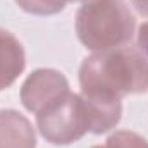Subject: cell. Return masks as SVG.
<instances>
[{
  "label": "cell",
  "mask_w": 148,
  "mask_h": 148,
  "mask_svg": "<svg viewBox=\"0 0 148 148\" xmlns=\"http://www.w3.org/2000/svg\"><path fill=\"white\" fill-rule=\"evenodd\" d=\"M41 136L57 147H66L90 133V121L81 93L69 91L36 114Z\"/></svg>",
  "instance_id": "obj_3"
},
{
  "label": "cell",
  "mask_w": 148,
  "mask_h": 148,
  "mask_svg": "<svg viewBox=\"0 0 148 148\" xmlns=\"http://www.w3.org/2000/svg\"><path fill=\"white\" fill-rule=\"evenodd\" d=\"M86 105L90 133L103 134L114 129L122 115V100L114 98H100V97H84L81 95Z\"/></svg>",
  "instance_id": "obj_7"
},
{
  "label": "cell",
  "mask_w": 148,
  "mask_h": 148,
  "mask_svg": "<svg viewBox=\"0 0 148 148\" xmlns=\"http://www.w3.org/2000/svg\"><path fill=\"white\" fill-rule=\"evenodd\" d=\"M26 67V55L21 41L0 28V90L14 84Z\"/></svg>",
  "instance_id": "obj_6"
},
{
  "label": "cell",
  "mask_w": 148,
  "mask_h": 148,
  "mask_svg": "<svg viewBox=\"0 0 148 148\" xmlns=\"http://www.w3.org/2000/svg\"><path fill=\"white\" fill-rule=\"evenodd\" d=\"M69 91V81L64 74L43 67L33 71L24 79L21 86V102L26 110L38 114Z\"/></svg>",
  "instance_id": "obj_4"
},
{
  "label": "cell",
  "mask_w": 148,
  "mask_h": 148,
  "mask_svg": "<svg viewBox=\"0 0 148 148\" xmlns=\"http://www.w3.org/2000/svg\"><path fill=\"white\" fill-rule=\"evenodd\" d=\"M131 3L138 14H141L143 17H148V0H131Z\"/></svg>",
  "instance_id": "obj_11"
},
{
  "label": "cell",
  "mask_w": 148,
  "mask_h": 148,
  "mask_svg": "<svg viewBox=\"0 0 148 148\" xmlns=\"http://www.w3.org/2000/svg\"><path fill=\"white\" fill-rule=\"evenodd\" d=\"M0 148H36V133L26 115L14 109L0 110Z\"/></svg>",
  "instance_id": "obj_5"
},
{
  "label": "cell",
  "mask_w": 148,
  "mask_h": 148,
  "mask_svg": "<svg viewBox=\"0 0 148 148\" xmlns=\"http://www.w3.org/2000/svg\"><path fill=\"white\" fill-rule=\"evenodd\" d=\"M67 0H16V3L28 14L53 16L66 9Z\"/></svg>",
  "instance_id": "obj_8"
},
{
  "label": "cell",
  "mask_w": 148,
  "mask_h": 148,
  "mask_svg": "<svg viewBox=\"0 0 148 148\" xmlns=\"http://www.w3.org/2000/svg\"><path fill=\"white\" fill-rule=\"evenodd\" d=\"M67 2H83V3H84V2H88V0H67Z\"/></svg>",
  "instance_id": "obj_12"
},
{
  "label": "cell",
  "mask_w": 148,
  "mask_h": 148,
  "mask_svg": "<svg viewBox=\"0 0 148 148\" xmlns=\"http://www.w3.org/2000/svg\"><path fill=\"white\" fill-rule=\"evenodd\" d=\"M93 148H107V147H102V145H97V147H93Z\"/></svg>",
  "instance_id": "obj_13"
},
{
  "label": "cell",
  "mask_w": 148,
  "mask_h": 148,
  "mask_svg": "<svg viewBox=\"0 0 148 148\" xmlns=\"http://www.w3.org/2000/svg\"><path fill=\"white\" fill-rule=\"evenodd\" d=\"M136 43H138V47H136V48L143 53V57L148 60V21H147V23H143V24L140 26Z\"/></svg>",
  "instance_id": "obj_10"
},
{
  "label": "cell",
  "mask_w": 148,
  "mask_h": 148,
  "mask_svg": "<svg viewBox=\"0 0 148 148\" xmlns=\"http://www.w3.org/2000/svg\"><path fill=\"white\" fill-rule=\"evenodd\" d=\"M107 148H148V141L138 133L121 129L112 133L107 140Z\"/></svg>",
  "instance_id": "obj_9"
},
{
  "label": "cell",
  "mask_w": 148,
  "mask_h": 148,
  "mask_svg": "<svg viewBox=\"0 0 148 148\" xmlns=\"http://www.w3.org/2000/svg\"><path fill=\"white\" fill-rule=\"evenodd\" d=\"M134 28V14L124 0H88L76 14L77 38L91 52L126 47Z\"/></svg>",
  "instance_id": "obj_2"
},
{
  "label": "cell",
  "mask_w": 148,
  "mask_h": 148,
  "mask_svg": "<svg viewBox=\"0 0 148 148\" xmlns=\"http://www.w3.org/2000/svg\"><path fill=\"white\" fill-rule=\"evenodd\" d=\"M79 86L84 97L122 100L126 95L148 90V60L136 47L93 52L79 67Z\"/></svg>",
  "instance_id": "obj_1"
}]
</instances>
